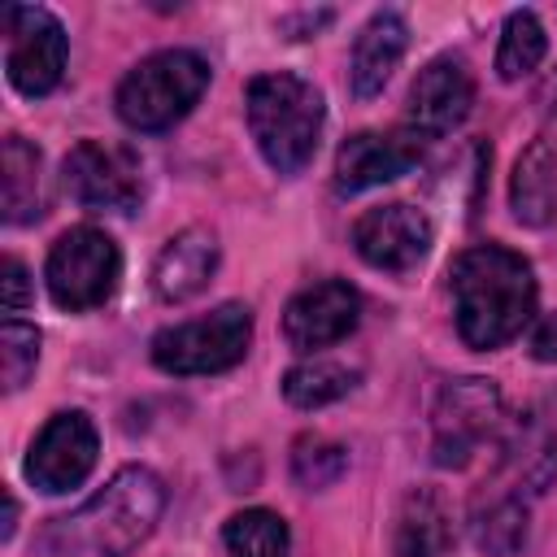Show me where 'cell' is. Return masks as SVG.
<instances>
[{
    "label": "cell",
    "mask_w": 557,
    "mask_h": 557,
    "mask_svg": "<svg viewBox=\"0 0 557 557\" xmlns=\"http://www.w3.org/2000/svg\"><path fill=\"white\" fill-rule=\"evenodd\" d=\"M4 70L22 96H48L65 74V30L39 4H4Z\"/></svg>",
    "instance_id": "8"
},
{
    "label": "cell",
    "mask_w": 557,
    "mask_h": 557,
    "mask_svg": "<svg viewBox=\"0 0 557 557\" xmlns=\"http://www.w3.org/2000/svg\"><path fill=\"white\" fill-rule=\"evenodd\" d=\"M61 178L83 209L135 213L144 200V161L135 148L113 139H78L65 152Z\"/></svg>",
    "instance_id": "7"
},
{
    "label": "cell",
    "mask_w": 557,
    "mask_h": 557,
    "mask_svg": "<svg viewBox=\"0 0 557 557\" xmlns=\"http://www.w3.org/2000/svg\"><path fill=\"white\" fill-rule=\"evenodd\" d=\"M44 278L61 309L83 313L113 296V287L122 278V252H117L113 235H104L100 226H70L52 244Z\"/></svg>",
    "instance_id": "6"
},
{
    "label": "cell",
    "mask_w": 557,
    "mask_h": 557,
    "mask_svg": "<svg viewBox=\"0 0 557 557\" xmlns=\"http://www.w3.org/2000/svg\"><path fill=\"white\" fill-rule=\"evenodd\" d=\"M96 453H100V435H96L91 418L83 409H61L35 435L30 457H26V479H30V487L61 496L91 474Z\"/></svg>",
    "instance_id": "9"
},
{
    "label": "cell",
    "mask_w": 557,
    "mask_h": 557,
    "mask_svg": "<svg viewBox=\"0 0 557 557\" xmlns=\"http://www.w3.org/2000/svg\"><path fill=\"white\" fill-rule=\"evenodd\" d=\"M422 139L413 126H392V131H357L339 144L335 152V191L357 196L379 183H392L409 174L422 161Z\"/></svg>",
    "instance_id": "11"
},
{
    "label": "cell",
    "mask_w": 557,
    "mask_h": 557,
    "mask_svg": "<svg viewBox=\"0 0 557 557\" xmlns=\"http://www.w3.org/2000/svg\"><path fill=\"white\" fill-rule=\"evenodd\" d=\"M496 418H500V392L492 379H453L431 409L435 461L440 466H466L470 453L496 426Z\"/></svg>",
    "instance_id": "10"
},
{
    "label": "cell",
    "mask_w": 557,
    "mask_h": 557,
    "mask_svg": "<svg viewBox=\"0 0 557 557\" xmlns=\"http://www.w3.org/2000/svg\"><path fill=\"white\" fill-rule=\"evenodd\" d=\"M474 104V74L461 57H435L409 87V122L418 135H448Z\"/></svg>",
    "instance_id": "14"
},
{
    "label": "cell",
    "mask_w": 557,
    "mask_h": 557,
    "mask_svg": "<svg viewBox=\"0 0 557 557\" xmlns=\"http://www.w3.org/2000/svg\"><path fill=\"white\" fill-rule=\"evenodd\" d=\"M244 113H248V131L261 148V157L270 161V170L278 174H300L322 139V122H326V104L322 91L300 78V74H257L244 91Z\"/></svg>",
    "instance_id": "3"
},
{
    "label": "cell",
    "mask_w": 557,
    "mask_h": 557,
    "mask_svg": "<svg viewBox=\"0 0 557 557\" xmlns=\"http://www.w3.org/2000/svg\"><path fill=\"white\" fill-rule=\"evenodd\" d=\"M252 344V313L239 300L218 305L205 318L165 326L152 335V361L165 374H218L244 361Z\"/></svg>",
    "instance_id": "5"
},
{
    "label": "cell",
    "mask_w": 557,
    "mask_h": 557,
    "mask_svg": "<svg viewBox=\"0 0 557 557\" xmlns=\"http://www.w3.org/2000/svg\"><path fill=\"white\" fill-rule=\"evenodd\" d=\"M39 361V331L30 322L9 318L0 331V374H4V392H17Z\"/></svg>",
    "instance_id": "23"
},
{
    "label": "cell",
    "mask_w": 557,
    "mask_h": 557,
    "mask_svg": "<svg viewBox=\"0 0 557 557\" xmlns=\"http://www.w3.org/2000/svg\"><path fill=\"white\" fill-rule=\"evenodd\" d=\"M26 300H30L26 265H22L17 257H4V309H9V313H17V309H26Z\"/></svg>",
    "instance_id": "25"
},
{
    "label": "cell",
    "mask_w": 557,
    "mask_h": 557,
    "mask_svg": "<svg viewBox=\"0 0 557 557\" xmlns=\"http://www.w3.org/2000/svg\"><path fill=\"white\" fill-rule=\"evenodd\" d=\"M361 318V296L344 278H322L305 292H296L283 309V339L300 352H318L352 335Z\"/></svg>",
    "instance_id": "12"
},
{
    "label": "cell",
    "mask_w": 557,
    "mask_h": 557,
    "mask_svg": "<svg viewBox=\"0 0 557 557\" xmlns=\"http://www.w3.org/2000/svg\"><path fill=\"white\" fill-rule=\"evenodd\" d=\"M453 300H457V331L470 348H500L509 344L535 313V274L531 261L500 244L466 248L453 270Z\"/></svg>",
    "instance_id": "2"
},
{
    "label": "cell",
    "mask_w": 557,
    "mask_h": 557,
    "mask_svg": "<svg viewBox=\"0 0 557 557\" xmlns=\"http://www.w3.org/2000/svg\"><path fill=\"white\" fill-rule=\"evenodd\" d=\"M352 248H357V257L366 265L387 270V274H405L426 257L431 222L413 205H379V209H366L357 218Z\"/></svg>",
    "instance_id": "13"
},
{
    "label": "cell",
    "mask_w": 557,
    "mask_h": 557,
    "mask_svg": "<svg viewBox=\"0 0 557 557\" xmlns=\"http://www.w3.org/2000/svg\"><path fill=\"white\" fill-rule=\"evenodd\" d=\"M161 509V479L148 466H122L91 500L39 531L35 557H131L152 535Z\"/></svg>",
    "instance_id": "1"
},
{
    "label": "cell",
    "mask_w": 557,
    "mask_h": 557,
    "mask_svg": "<svg viewBox=\"0 0 557 557\" xmlns=\"http://www.w3.org/2000/svg\"><path fill=\"white\" fill-rule=\"evenodd\" d=\"M209 61L191 48L152 52L117 83V117L135 131H165L191 113L209 87Z\"/></svg>",
    "instance_id": "4"
},
{
    "label": "cell",
    "mask_w": 557,
    "mask_h": 557,
    "mask_svg": "<svg viewBox=\"0 0 557 557\" xmlns=\"http://www.w3.org/2000/svg\"><path fill=\"white\" fill-rule=\"evenodd\" d=\"M531 357L535 361H557V313H548L535 335H531Z\"/></svg>",
    "instance_id": "26"
},
{
    "label": "cell",
    "mask_w": 557,
    "mask_h": 557,
    "mask_svg": "<svg viewBox=\"0 0 557 557\" xmlns=\"http://www.w3.org/2000/svg\"><path fill=\"white\" fill-rule=\"evenodd\" d=\"M352 383H357V370H348L339 361H326V357H313V361H300L283 374V396L296 409H322V405L348 396Z\"/></svg>",
    "instance_id": "21"
},
{
    "label": "cell",
    "mask_w": 557,
    "mask_h": 557,
    "mask_svg": "<svg viewBox=\"0 0 557 557\" xmlns=\"http://www.w3.org/2000/svg\"><path fill=\"white\" fill-rule=\"evenodd\" d=\"M218 270V239L209 226H187L178 231L152 261V292L165 300V305H178V300H191L196 292L209 287Z\"/></svg>",
    "instance_id": "15"
},
{
    "label": "cell",
    "mask_w": 557,
    "mask_h": 557,
    "mask_svg": "<svg viewBox=\"0 0 557 557\" xmlns=\"http://www.w3.org/2000/svg\"><path fill=\"white\" fill-rule=\"evenodd\" d=\"M448 548V513L435 492H413L400 509L396 557H440Z\"/></svg>",
    "instance_id": "19"
},
{
    "label": "cell",
    "mask_w": 557,
    "mask_h": 557,
    "mask_svg": "<svg viewBox=\"0 0 557 557\" xmlns=\"http://www.w3.org/2000/svg\"><path fill=\"white\" fill-rule=\"evenodd\" d=\"M513 218L527 226H548L557 218V135L544 131L527 144L509 178Z\"/></svg>",
    "instance_id": "17"
},
{
    "label": "cell",
    "mask_w": 557,
    "mask_h": 557,
    "mask_svg": "<svg viewBox=\"0 0 557 557\" xmlns=\"http://www.w3.org/2000/svg\"><path fill=\"white\" fill-rule=\"evenodd\" d=\"M0 183H4V222L22 226L44 218L48 191H44V157L22 135H9L0 148Z\"/></svg>",
    "instance_id": "18"
},
{
    "label": "cell",
    "mask_w": 557,
    "mask_h": 557,
    "mask_svg": "<svg viewBox=\"0 0 557 557\" xmlns=\"http://www.w3.org/2000/svg\"><path fill=\"white\" fill-rule=\"evenodd\" d=\"M344 466H348V457H344L339 444H326V440H318V435L296 440L292 474H296L300 487H326V483H335V479L344 474Z\"/></svg>",
    "instance_id": "24"
},
{
    "label": "cell",
    "mask_w": 557,
    "mask_h": 557,
    "mask_svg": "<svg viewBox=\"0 0 557 557\" xmlns=\"http://www.w3.org/2000/svg\"><path fill=\"white\" fill-rule=\"evenodd\" d=\"M548 52V39H544V26L531 9H513L500 26V48H496V74L505 83H518L527 78Z\"/></svg>",
    "instance_id": "22"
},
{
    "label": "cell",
    "mask_w": 557,
    "mask_h": 557,
    "mask_svg": "<svg viewBox=\"0 0 557 557\" xmlns=\"http://www.w3.org/2000/svg\"><path fill=\"white\" fill-rule=\"evenodd\" d=\"M405 44H409L405 17L392 13V9H379V13L361 26V35H357V44H352V65H348L352 96H361V100L379 96V91L387 87L392 70L400 65V57H405Z\"/></svg>",
    "instance_id": "16"
},
{
    "label": "cell",
    "mask_w": 557,
    "mask_h": 557,
    "mask_svg": "<svg viewBox=\"0 0 557 557\" xmlns=\"http://www.w3.org/2000/svg\"><path fill=\"white\" fill-rule=\"evenodd\" d=\"M226 553L231 557H287L292 553V535L287 522L274 509H239L226 518L222 527Z\"/></svg>",
    "instance_id": "20"
}]
</instances>
